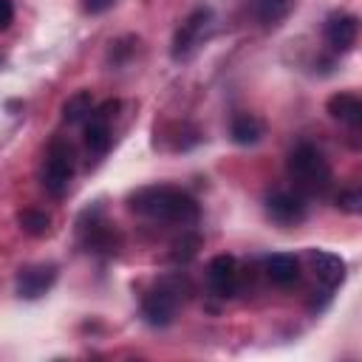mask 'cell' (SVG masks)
Returning <instances> with one entry per match:
<instances>
[{
    "instance_id": "1",
    "label": "cell",
    "mask_w": 362,
    "mask_h": 362,
    "mask_svg": "<svg viewBox=\"0 0 362 362\" xmlns=\"http://www.w3.org/2000/svg\"><path fill=\"white\" fill-rule=\"evenodd\" d=\"M127 209L133 215L150 218V221H161V223H195L201 209L198 201L170 184H153V187H139L136 192L127 195Z\"/></svg>"
},
{
    "instance_id": "2",
    "label": "cell",
    "mask_w": 362,
    "mask_h": 362,
    "mask_svg": "<svg viewBox=\"0 0 362 362\" xmlns=\"http://www.w3.org/2000/svg\"><path fill=\"white\" fill-rule=\"evenodd\" d=\"M286 173L303 195H325L334 181L328 158L314 144H297L286 158Z\"/></svg>"
},
{
    "instance_id": "3",
    "label": "cell",
    "mask_w": 362,
    "mask_h": 362,
    "mask_svg": "<svg viewBox=\"0 0 362 362\" xmlns=\"http://www.w3.org/2000/svg\"><path fill=\"white\" fill-rule=\"evenodd\" d=\"M184 280L181 277H164V280H158L147 294H144V300H141V314H144V320L150 322V325H158V328H164V325H170L173 320H175V311H178V305H181V300H184Z\"/></svg>"
},
{
    "instance_id": "4",
    "label": "cell",
    "mask_w": 362,
    "mask_h": 362,
    "mask_svg": "<svg viewBox=\"0 0 362 362\" xmlns=\"http://www.w3.org/2000/svg\"><path fill=\"white\" fill-rule=\"evenodd\" d=\"M71 178H74V150L65 141H51V147L45 153V161L40 167L42 189L54 198H62Z\"/></svg>"
},
{
    "instance_id": "5",
    "label": "cell",
    "mask_w": 362,
    "mask_h": 362,
    "mask_svg": "<svg viewBox=\"0 0 362 362\" xmlns=\"http://www.w3.org/2000/svg\"><path fill=\"white\" fill-rule=\"evenodd\" d=\"M209 23H212V8H209V6L192 8V11L184 17V23L175 28V34H173V48H170L173 59H187V57L201 45V40H204Z\"/></svg>"
},
{
    "instance_id": "6",
    "label": "cell",
    "mask_w": 362,
    "mask_h": 362,
    "mask_svg": "<svg viewBox=\"0 0 362 362\" xmlns=\"http://www.w3.org/2000/svg\"><path fill=\"white\" fill-rule=\"evenodd\" d=\"M119 110V102L116 99H107L105 105H99L96 110H90V122L85 127V144L93 156H105L110 150V141H113V133H110V116Z\"/></svg>"
},
{
    "instance_id": "7",
    "label": "cell",
    "mask_w": 362,
    "mask_h": 362,
    "mask_svg": "<svg viewBox=\"0 0 362 362\" xmlns=\"http://www.w3.org/2000/svg\"><path fill=\"white\" fill-rule=\"evenodd\" d=\"M57 280V266L54 263H37V266H25L17 272V294L23 300H37L42 297Z\"/></svg>"
},
{
    "instance_id": "8",
    "label": "cell",
    "mask_w": 362,
    "mask_h": 362,
    "mask_svg": "<svg viewBox=\"0 0 362 362\" xmlns=\"http://www.w3.org/2000/svg\"><path fill=\"white\" fill-rule=\"evenodd\" d=\"M209 288L218 297H235L238 291V260L232 255H215L206 266Z\"/></svg>"
},
{
    "instance_id": "9",
    "label": "cell",
    "mask_w": 362,
    "mask_h": 362,
    "mask_svg": "<svg viewBox=\"0 0 362 362\" xmlns=\"http://www.w3.org/2000/svg\"><path fill=\"white\" fill-rule=\"evenodd\" d=\"M356 31H359V20L354 14L337 11L325 20V40L334 51H351L356 42Z\"/></svg>"
},
{
    "instance_id": "10",
    "label": "cell",
    "mask_w": 362,
    "mask_h": 362,
    "mask_svg": "<svg viewBox=\"0 0 362 362\" xmlns=\"http://www.w3.org/2000/svg\"><path fill=\"white\" fill-rule=\"evenodd\" d=\"M266 212H269L272 221L288 226V223H300L305 218V204L297 192H283L280 189V192H272L266 198Z\"/></svg>"
},
{
    "instance_id": "11",
    "label": "cell",
    "mask_w": 362,
    "mask_h": 362,
    "mask_svg": "<svg viewBox=\"0 0 362 362\" xmlns=\"http://www.w3.org/2000/svg\"><path fill=\"white\" fill-rule=\"evenodd\" d=\"M308 260L314 266V274L317 280L325 286V288H337L342 280H345V260L334 252H325V249H311L308 252Z\"/></svg>"
},
{
    "instance_id": "12",
    "label": "cell",
    "mask_w": 362,
    "mask_h": 362,
    "mask_svg": "<svg viewBox=\"0 0 362 362\" xmlns=\"http://www.w3.org/2000/svg\"><path fill=\"white\" fill-rule=\"evenodd\" d=\"M328 113L337 122L348 124L351 130H359V124H362V99L351 90H339L328 99Z\"/></svg>"
},
{
    "instance_id": "13",
    "label": "cell",
    "mask_w": 362,
    "mask_h": 362,
    "mask_svg": "<svg viewBox=\"0 0 362 362\" xmlns=\"http://www.w3.org/2000/svg\"><path fill=\"white\" fill-rule=\"evenodd\" d=\"M266 274H269V280L274 286L288 288V286H294L300 280V263H297L294 255L277 252V255H269L266 257Z\"/></svg>"
},
{
    "instance_id": "14",
    "label": "cell",
    "mask_w": 362,
    "mask_h": 362,
    "mask_svg": "<svg viewBox=\"0 0 362 362\" xmlns=\"http://www.w3.org/2000/svg\"><path fill=\"white\" fill-rule=\"evenodd\" d=\"M82 246L88 252H116L119 238L105 221L90 218V226H82Z\"/></svg>"
},
{
    "instance_id": "15",
    "label": "cell",
    "mask_w": 362,
    "mask_h": 362,
    "mask_svg": "<svg viewBox=\"0 0 362 362\" xmlns=\"http://www.w3.org/2000/svg\"><path fill=\"white\" fill-rule=\"evenodd\" d=\"M229 136L235 144H255L263 136V122L252 113H238L229 124Z\"/></svg>"
},
{
    "instance_id": "16",
    "label": "cell",
    "mask_w": 362,
    "mask_h": 362,
    "mask_svg": "<svg viewBox=\"0 0 362 362\" xmlns=\"http://www.w3.org/2000/svg\"><path fill=\"white\" fill-rule=\"evenodd\" d=\"M90 110H93V96H90V90H76V93L68 96L65 105H62V122H65V124H76V122L88 119Z\"/></svg>"
},
{
    "instance_id": "17",
    "label": "cell",
    "mask_w": 362,
    "mask_h": 362,
    "mask_svg": "<svg viewBox=\"0 0 362 362\" xmlns=\"http://www.w3.org/2000/svg\"><path fill=\"white\" fill-rule=\"evenodd\" d=\"M17 223L31 238H42V235L51 232V215L42 212V209H20L17 212Z\"/></svg>"
},
{
    "instance_id": "18",
    "label": "cell",
    "mask_w": 362,
    "mask_h": 362,
    "mask_svg": "<svg viewBox=\"0 0 362 362\" xmlns=\"http://www.w3.org/2000/svg\"><path fill=\"white\" fill-rule=\"evenodd\" d=\"M291 8V0H255V11L263 25H277Z\"/></svg>"
},
{
    "instance_id": "19",
    "label": "cell",
    "mask_w": 362,
    "mask_h": 362,
    "mask_svg": "<svg viewBox=\"0 0 362 362\" xmlns=\"http://www.w3.org/2000/svg\"><path fill=\"white\" fill-rule=\"evenodd\" d=\"M337 206H339L342 212H351V215H356V212L362 209V192H359V189H345V192H339V198H337Z\"/></svg>"
},
{
    "instance_id": "20",
    "label": "cell",
    "mask_w": 362,
    "mask_h": 362,
    "mask_svg": "<svg viewBox=\"0 0 362 362\" xmlns=\"http://www.w3.org/2000/svg\"><path fill=\"white\" fill-rule=\"evenodd\" d=\"M201 246V238L198 235H189L187 240H178L175 243V252H173V257L175 260H187V257H192L195 255V249Z\"/></svg>"
},
{
    "instance_id": "21",
    "label": "cell",
    "mask_w": 362,
    "mask_h": 362,
    "mask_svg": "<svg viewBox=\"0 0 362 362\" xmlns=\"http://www.w3.org/2000/svg\"><path fill=\"white\" fill-rule=\"evenodd\" d=\"M14 20V3L11 0H0V31L8 28Z\"/></svg>"
},
{
    "instance_id": "22",
    "label": "cell",
    "mask_w": 362,
    "mask_h": 362,
    "mask_svg": "<svg viewBox=\"0 0 362 362\" xmlns=\"http://www.w3.org/2000/svg\"><path fill=\"white\" fill-rule=\"evenodd\" d=\"M113 0H85V8L88 11H102V8H107Z\"/></svg>"
}]
</instances>
